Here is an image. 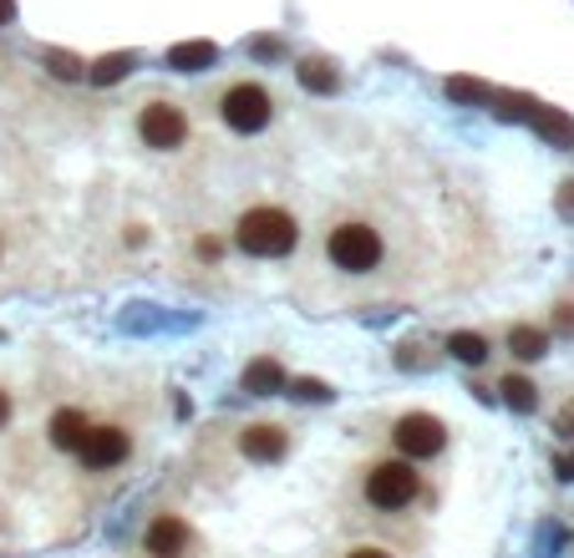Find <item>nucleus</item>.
Masks as SVG:
<instances>
[{"label":"nucleus","mask_w":574,"mask_h":558,"mask_svg":"<svg viewBox=\"0 0 574 558\" xmlns=\"http://www.w3.org/2000/svg\"><path fill=\"white\" fill-rule=\"evenodd\" d=\"M234 244L254 259H285L295 254L300 244V224H295V213L275 209V203H260V209L240 213V224H234Z\"/></svg>","instance_id":"f257e3e1"},{"label":"nucleus","mask_w":574,"mask_h":558,"mask_svg":"<svg viewBox=\"0 0 574 558\" xmlns=\"http://www.w3.org/2000/svg\"><path fill=\"white\" fill-rule=\"evenodd\" d=\"M361 492H366V503H372L376 513H401V507H412L417 492H422L417 462H407V457H397V462H372Z\"/></svg>","instance_id":"f03ea898"},{"label":"nucleus","mask_w":574,"mask_h":558,"mask_svg":"<svg viewBox=\"0 0 574 558\" xmlns=\"http://www.w3.org/2000/svg\"><path fill=\"white\" fill-rule=\"evenodd\" d=\"M325 254H331V265L341 275H372L382 265V234L372 224H361V219H346V224H335L325 234Z\"/></svg>","instance_id":"7ed1b4c3"},{"label":"nucleus","mask_w":574,"mask_h":558,"mask_svg":"<svg viewBox=\"0 0 574 558\" xmlns=\"http://www.w3.org/2000/svg\"><path fill=\"white\" fill-rule=\"evenodd\" d=\"M219 118H224V127H234V133H265L269 118H275V97L260 87V81H234L224 97H219Z\"/></svg>","instance_id":"20e7f679"},{"label":"nucleus","mask_w":574,"mask_h":558,"mask_svg":"<svg viewBox=\"0 0 574 558\" xmlns=\"http://www.w3.org/2000/svg\"><path fill=\"white\" fill-rule=\"evenodd\" d=\"M137 137H143V147H153V153H174V147H184L188 143L184 107L163 102V97L143 102V112H137Z\"/></svg>","instance_id":"39448f33"},{"label":"nucleus","mask_w":574,"mask_h":558,"mask_svg":"<svg viewBox=\"0 0 574 558\" xmlns=\"http://www.w3.org/2000/svg\"><path fill=\"white\" fill-rule=\"evenodd\" d=\"M391 442H397V453L407 462H428V457H442V447H448V426L432 412H407L391 426Z\"/></svg>","instance_id":"423d86ee"},{"label":"nucleus","mask_w":574,"mask_h":558,"mask_svg":"<svg viewBox=\"0 0 574 558\" xmlns=\"http://www.w3.org/2000/svg\"><path fill=\"white\" fill-rule=\"evenodd\" d=\"M128 453H133V437L122 432V426H92L87 432V442L77 447V457H81V467L87 472H112V467H122L128 462Z\"/></svg>","instance_id":"0eeeda50"},{"label":"nucleus","mask_w":574,"mask_h":558,"mask_svg":"<svg viewBox=\"0 0 574 558\" xmlns=\"http://www.w3.org/2000/svg\"><path fill=\"white\" fill-rule=\"evenodd\" d=\"M188 544H194V533H188V523L178 518V513H158L143 533V554L147 558H184Z\"/></svg>","instance_id":"6e6552de"},{"label":"nucleus","mask_w":574,"mask_h":558,"mask_svg":"<svg viewBox=\"0 0 574 558\" xmlns=\"http://www.w3.org/2000/svg\"><path fill=\"white\" fill-rule=\"evenodd\" d=\"M240 453L250 457V462H280V457L290 453V432L275 422H250L240 432Z\"/></svg>","instance_id":"1a4fd4ad"},{"label":"nucleus","mask_w":574,"mask_h":558,"mask_svg":"<svg viewBox=\"0 0 574 558\" xmlns=\"http://www.w3.org/2000/svg\"><path fill=\"white\" fill-rule=\"evenodd\" d=\"M285 386H290V376H285V366L275 356H260L244 366V391L250 397H280Z\"/></svg>","instance_id":"9d476101"},{"label":"nucleus","mask_w":574,"mask_h":558,"mask_svg":"<svg viewBox=\"0 0 574 558\" xmlns=\"http://www.w3.org/2000/svg\"><path fill=\"white\" fill-rule=\"evenodd\" d=\"M529 127H534L549 147H574V118L560 112V107H534V112H529Z\"/></svg>","instance_id":"9b49d317"},{"label":"nucleus","mask_w":574,"mask_h":558,"mask_svg":"<svg viewBox=\"0 0 574 558\" xmlns=\"http://www.w3.org/2000/svg\"><path fill=\"white\" fill-rule=\"evenodd\" d=\"M87 432H92V422H87V412H77V406H62V412L52 416V447H62V453H77L81 442H87Z\"/></svg>","instance_id":"f8f14e48"},{"label":"nucleus","mask_w":574,"mask_h":558,"mask_svg":"<svg viewBox=\"0 0 574 558\" xmlns=\"http://www.w3.org/2000/svg\"><path fill=\"white\" fill-rule=\"evenodd\" d=\"M295 77H300V87L316 92V97H331L335 87H341V71H335V62H325V56H300Z\"/></svg>","instance_id":"ddd939ff"},{"label":"nucleus","mask_w":574,"mask_h":558,"mask_svg":"<svg viewBox=\"0 0 574 558\" xmlns=\"http://www.w3.org/2000/svg\"><path fill=\"white\" fill-rule=\"evenodd\" d=\"M219 62V46L214 41H178V46H168V67L174 71H203Z\"/></svg>","instance_id":"4468645a"},{"label":"nucleus","mask_w":574,"mask_h":558,"mask_svg":"<svg viewBox=\"0 0 574 558\" xmlns=\"http://www.w3.org/2000/svg\"><path fill=\"white\" fill-rule=\"evenodd\" d=\"M508 356L544 360L549 356V331H539V325H514V331H508Z\"/></svg>","instance_id":"2eb2a0df"},{"label":"nucleus","mask_w":574,"mask_h":558,"mask_svg":"<svg viewBox=\"0 0 574 558\" xmlns=\"http://www.w3.org/2000/svg\"><path fill=\"white\" fill-rule=\"evenodd\" d=\"M133 67H137L133 52H108L102 62H92V67H87V81H92V87H112V81H122Z\"/></svg>","instance_id":"dca6fc26"},{"label":"nucleus","mask_w":574,"mask_h":558,"mask_svg":"<svg viewBox=\"0 0 574 558\" xmlns=\"http://www.w3.org/2000/svg\"><path fill=\"white\" fill-rule=\"evenodd\" d=\"M498 397H504V406H514V412H534L539 386L529 381V376H504V381H498Z\"/></svg>","instance_id":"f3484780"},{"label":"nucleus","mask_w":574,"mask_h":558,"mask_svg":"<svg viewBox=\"0 0 574 558\" xmlns=\"http://www.w3.org/2000/svg\"><path fill=\"white\" fill-rule=\"evenodd\" d=\"M448 350H453V360H463V366H483L494 346H488L483 335H473V331H453L448 335Z\"/></svg>","instance_id":"a211bd4d"},{"label":"nucleus","mask_w":574,"mask_h":558,"mask_svg":"<svg viewBox=\"0 0 574 558\" xmlns=\"http://www.w3.org/2000/svg\"><path fill=\"white\" fill-rule=\"evenodd\" d=\"M41 67L52 71V77H62V81H81V77H87V62H77L71 52H56V46H52V52H41Z\"/></svg>","instance_id":"6ab92c4d"},{"label":"nucleus","mask_w":574,"mask_h":558,"mask_svg":"<svg viewBox=\"0 0 574 558\" xmlns=\"http://www.w3.org/2000/svg\"><path fill=\"white\" fill-rule=\"evenodd\" d=\"M448 97H453V102L488 107V102H494V87H483V81H473V77H448Z\"/></svg>","instance_id":"aec40b11"},{"label":"nucleus","mask_w":574,"mask_h":558,"mask_svg":"<svg viewBox=\"0 0 574 558\" xmlns=\"http://www.w3.org/2000/svg\"><path fill=\"white\" fill-rule=\"evenodd\" d=\"M285 391H290L295 401H331V397H335L331 386H325V381H310V376H300V381H290V386H285Z\"/></svg>","instance_id":"412c9836"},{"label":"nucleus","mask_w":574,"mask_h":558,"mask_svg":"<svg viewBox=\"0 0 574 558\" xmlns=\"http://www.w3.org/2000/svg\"><path fill=\"white\" fill-rule=\"evenodd\" d=\"M554 203H560L564 219H574V178H564V183H560V199H554Z\"/></svg>","instance_id":"4be33fe9"},{"label":"nucleus","mask_w":574,"mask_h":558,"mask_svg":"<svg viewBox=\"0 0 574 558\" xmlns=\"http://www.w3.org/2000/svg\"><path fill=\"white\" fill-rule=\"evenodd\" d=\"M346 558H391V554L387 548H376V544H361V548H351Z\"/></svg>","instance_id":"5701e85b"},{"label":"nucleus","mask_w":574,"mask_h":558,"mask_svg":"<svg viewBox=\"0 0 574 558\" xmlns=\"http://www.w3.org/2000/svg\"><path fill=\"white\" fill-rule=\"evenodd\" d=\"M554 325H560L564 335H574V305H560V315H554Z\"/></svg>","instance_id":"b1692460"},{"label":"nucleus","mask_w":574,"mask_h":558,"mask_svg":"<svg viewBox=\"0 0 574 558\" xmlns=\"http://www.w3.org/2000/svg\"><path fill=\"white\" fill-rule=\"evenodd\" d=\"M11 412H15V401H11V391H5V386H0V426L11 422Z\"/></svg>","instance_id":"393cba45"},{"label":"nucleus","mask_w":574,"mask_h":558,"mask_svg":"<svg viewBox=\"0 0 574 558\" xmlns=\"http://www.w3.org/2000/svg\"><path fill=\"white\" fill-rule=\"evenodd\" d=\"M254 56H280V41H254Z\"/></svg>","instance_id":"a878e982"},{"label":"nucleus","mask_w":574,"mask_h":558,"mask_svg":"<svg viewBox=\"0 0 574 558\" xmlns=\"http://www.w3.org/2000/svg\"><path fill=\"white\" fill-rule=\"evenodd\" d=\"M560 432H570V437H574V401H564V412H560Z\"/></svg>","instance_id":"bb28decb"},{"label":"nucleus","mask_w":574,"mask_h":558,"mask_svg":"<svg viewBox=\"0 0 574 558\" xmlns=\"http://www.w3.org/2000/svg\"><path fill=\"white\" fill-rule=\"evenodd\" d=\"M199 259H219V239H199Z\"/></svg>","instance_id":"cd10ccee"},{"label":"nucleus","mask_w":574,"mask_h":558,"mask_svg":"<svg viewBox=\"0 0 574 558\" xmlns=\"http://www.w3.org/2000/svg\"><path fill=\"white\" fill-rule=\"evenodd\" d=\"M15 21V0H0V26H11Z\"/></svg>","instance_id":"c85d7f7f"},{"label":"nucleus","mask_w":574,"mask_h":558,"mask_svg":"<svg viewBox=\"0 0 574 558\" xmlns=\"http://www.w3.org/2000/svg\"><path fill=\"white\" fill-rule=\"evenodd\" d=\"M560 478H574V453H570V457H564V462H560Z\"/></svg>","instance_id":"c756f323"}]
</instances>
